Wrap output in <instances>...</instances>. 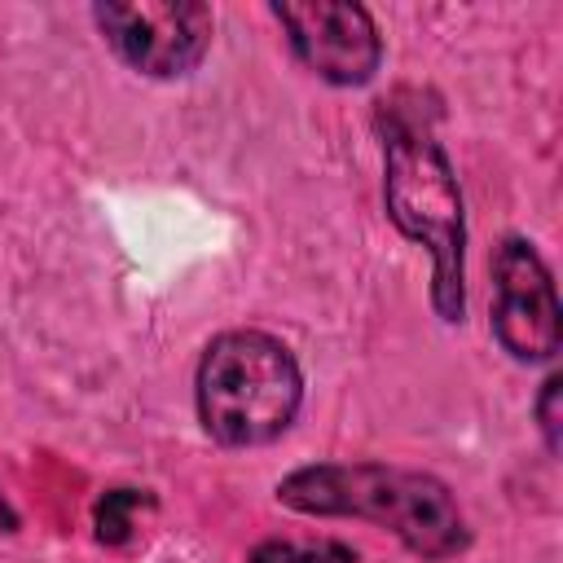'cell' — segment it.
Listing matches in <instances>:
<instances>
[{
    "mask_svg": "<svg viewBox=\"0 0 563 563\" xmlns=\"http://www.w3.org/2000/svg\"><path fill=\"white\" fill-rule=\"evenodd\" d=\"M92 22L114 57L145 79L194 75L216 35V18L198 0H110L92 9Z\"/></svg>",
    "mask_w": 563,
    "mask_h": 563,
    "instance_id": "277c9868",
    "label": "cell"
},
{
    "mask_svg": "<svg viewBox=\"0 0 563 563\" xmlns=\"http://www.w3.org/2000/svg\"><path fill=\"white\" fill-rule=\"evenodd\" d=\"M383 202L391 224L431 251V303L440 321L466 312V207L444 145L413 119L383 132Z\"/></svg>",
    "mask_w": 563,
    "mask_h": 563,
    "instance_id": "7a4b0ae2",
    "label": "cell"
},
{
    "mask_svg": "<svg viewBox=\"0 0 563 563\" xmlns=\"http://www.w3.org/2000/svg\"><path fill=\"white\" fill-rule=\"evenodd\" d=\"M277 501L317 519H365L418 559H453L471 545L466 515L444 479L387 462H312L277 484Z\"/></svg>",
    "mask_w": 563,
    "mask_h": 563,
    "instance_id": "6da1fadb",
    "label": "cell"
},
{
    "mask_svg": "<svg viewBox=\"0 0 563 563\" xmlns=\"http://www.w3.org/2000/svg\"><path fill=\"white\" fill-rule=\"evenodd\" d=\"M194 405L202 431L224 449L273 444L290 431L303 405V369L295 352L268 330L216 334L194 374Z\"/></svg>",
    "mask_w": 563,
    "mask_h": 563,
    "instance_id": "3957f363",
    "label": "cell"
},
{
    "mask_svg": "<svg viewBox=\"0 0 563 563\" xmlns=\"http://www.w3.org/2000/svg\"><path fill=\"white\" fill-rule=\"evenodd\" d=\"M141 506H154V497L141 488H110L101 501H97V537L106 541V545H119V541H128L132 537V528H136V510Z\"/></svg>",
    "mask_w": 563,
    "mask_h": 563,
    "instance_id": "52a82bcc",
    "label": "cell"
},
{
    "mask_svg": "<svg viewBox=\"0 0 563 563\" xmlns=\"http://www.w3.org/2000/svg\"><path fill=\"white\" fill-rule=\"evenodd\" d=\"M295 57L334 88H361L383 66V35L365 4L352 0H299L273 4Z\"/></svg>",
    "mask_w": 563,
    "mask_h": 563,
    "instance_id": "8992f818",
    "label": "cell"
},
{
    "mask_svg": "<svg viewBox=\"0 0 563 563\" xmlns=\"http://www.w3.org/2000/svg\"><path fill=\"white\" fill-rule=\"evenodd\" d=\"M493 339L523 365L554 361L563 343V308L554 277L528 238H501L493 251Z\"/></svg>",
    "mask_w": 563,
    "mask_h": 563,
    "instance_id": "5b68a950",
    "label": "cell"
},
{
    "mask_svg": "<svg viewBox=\"0 0 563 563\" xmlns=\"http://www.w3.org/2000/svg\"><path fill=\"white\" fill-rule=\"evenodd\" d=\"M246 563H356V550L343 541H260Z\"/></svg>",
    "mask_w": 563,
    "mask_h": 563,
    "instance_id": "ba28073f",
    "label": "cell"
},
{
    "mask_svg": "<svg viewBox=\"0 0 563 563\" xmlns=\"http://www.w3.org/2000/svg\"><path fill=\"white\" fill-rule=\"evenodd\" d=\"M0 532H18V510L9 506L4 493H0Z\"/></svg>",
    "mask_w": 563,
    "mask_h": 563,
    "instance_id": "30bf717a",
    "label": "cell"
},
{
    "mask_svg": "<svg viewBox=\"0 0 563 563\" xmlns=\"http://www.w3.org/2000/svg\"><path fill=\"white\" fill-rule=\"evenodd\" d=\"M537 427H541V435H545V449L550 453H559V422H563V374H550L545 383H541V396H537Z\"/></svg>",
    "mask_w": 563,
    "mask_h": 563,
    "instance_id": "9c48e42d",
    "label": "cell"
}]
</instances>
